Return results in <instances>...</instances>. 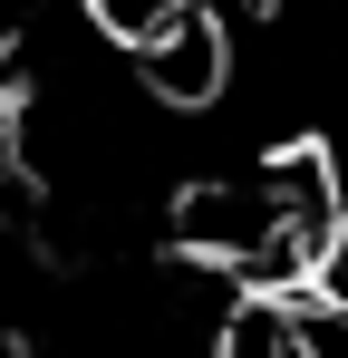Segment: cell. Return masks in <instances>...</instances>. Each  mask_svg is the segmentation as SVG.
Segmentation results:
<instances>
[{
	"instance_id": "cell-1",
	"label": "cell",
	"mask_w": 348,
	"mask_h": 358,
	"mask_svg": "<svg viewBox=\"0 0 348 358\" xmlns=\"http://www.w3.org/2000/svg\"><path fill=\"white\" fill-rule=\"evenodd\" d=\"M136 68V87L155 97V107H184V117H203V107H223L232 78H242V49H232V10L223 0H174L165 20L126 49Z\"/></svg>"
}]
</instances>
